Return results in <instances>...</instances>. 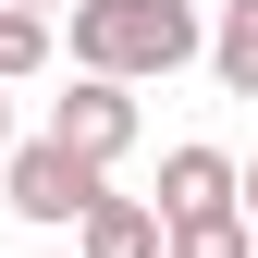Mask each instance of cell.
Returning <instances> with one entry per match:
<instances>
[{"label":"cell","instance_id":"obj_11","mask_svg":"<svg viewBox=\"0 0 258 258\" xmlns=\"http://www.w3.org/2000/svg\"><path fill=\"white\" fill-rule=\"evenodd\" d=\"M13 13H61V0H13Z\"/></svg>","mask_w":258,"mask_h":258},{"label":"cell","instance_id":"obj_8","mask_svg":"<svg viewBox=\"0 0 258 258\" xmlns=\"http://www.w3.org/2000/svg\"><path fill=\"white\" fill-rule=\"evenodd\" d=\"M49 61V13H13V0H0V86H25Z\"/></svg>","mask_w":258,"mask_h":258},{"label":"cell","instance_id":"obj_5","mask_svg":"<svg viewBox=\"0 0 258 258\" xmlns=\"http://www.w3.org/2000/svg\"><path fill=\"white\" fill-rule=\"evenodd\" d=\"M74 246L86 258H172V221H160V197H99L74 221Z\"/></svg>","mask_w":258,"mask_h":258},{"label":"cell","instance_id":"obj_2","mask_svg":"<svg viewBox=\"0 0 258 258\" xmlns=\"http://www.w3.org/2000/svg\"><path fill=\"white\" fill-rule=\"evenodd\" d=\"M0 197H13V221H86V209L111 197V172H86L61 136H25L13 172H0Z\"/></svg>","mask_w":258,"mask_h":258},{"label":"cell","instance_id":"obj_4","mask_svg":"<svg viewBox=\"0 0 258 258\" xmlns=\"http://www.w3.org/2000/svg\"><path fill=\"white\" fill-rule=\"evenodd\" d=\"M209 209H246V160L172 148V160H160V221H209Z\"/></svg>","mask_w":258,"mask_h":258},{"label":"cell","instance_id":"obj_10","mask_svg":"<svg viewBox=\"0 0 258 258\" xmlns=\"http://www.w3.org/2000/svg\"><path fill=\"white\" fill-rule=\"evenodd\" d=\"M246 221H258V160H246Z\"/></svg>","mask_w":258,"mask_h":258},{"label":"cell","instance_id":"obj_1","mask_svg":"<svg viewBox=\"0 0 258 258\" xmlns=\"http://www.w3.org/2000/svg\"><path fill=\"white\" fill-rule=\"evenodd\" d=\"M61 37H74V74L136 86V74H184V61L209 49V25L184 13V0H74Z\"/></svg>","mask_w":258,"mask_h":258},{"label":"cell","instance_id":"obj_6","mask_svg":"<svg viewBox=\"0 0 258 258\" xmlns=\"http://www.w3.org/2000/svg\"><path fill=\"white\" fill-rule=\"evenodd\" d=\"M209 74L234 86V99H258V0H221V25H209Z\"/></svg>","mask_w":258,"mask_h":258},{"label":"cell","instance_id":"obj_3","mask_svg":"<svg viewBox=\"0 0 258 258\" xmlns=\"http://www.w3.org/2000/svg\"><path fill=\"white\" fill-rule=\"evenodd\" d=\"M49 136L74 148L86 172H111V160L136 148V86H111V74H74V86L49 99Z\"/></svg>","mask_w":258,"mask_h":258},{"label":"cell","instance_id":"obj_7","mask_svg":"<svg viewBox=\"0 0 258 258\" xmlns=\"http://www.w3.org/2000/svg\"><path fill=\"white\" fill-rule=\"evenodd\" d=\"M172 258H258V221H246V209H209V221H172Z\"/></svg>","mask_w":258,"mask_h":258},{"label":"cell","instance_id":"obj_9","mask_svg":"<svg viewBox=\"0 0 258 258\" xmlns=\"http://www.w3.org/2000/svg\"><path fill=\"white\" fill-rule=\"evenodd\" d=\"M13 148H25V136H13V99H0V172H13Z\"/></svg>","mask_w":258,"mask_h":258}]
</instances>
